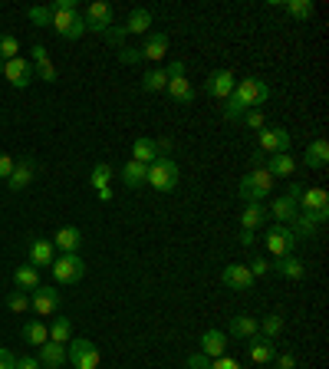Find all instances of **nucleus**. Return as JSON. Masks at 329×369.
<instances>
[{"label": "nucleus", "mask_w": 329, "mask_h": 369, "mask_svg": "<svg viewBox=\"0 0 329 369\" xmlns=\"http://www.w3.org/2000/svg\"><path fill=\"white\" fill-rule=\"evenodd\" d=\"M273 185H277V179L264 165H257L253 172H247L241 179V198L244 202H264L267 195L273 191Z\"/></svg>", "instance_id": "obj_1"}, {"label": "nucleus", "mask_w": 329, "mask_h": 369, "mask_svg": "<svg viewBox=\"0 0 329 369\" xmlns=\"http://www.w3.org/2000/svg\"><path fill=\"white\" fill-rule=\"evenodd\" d=\"M178 179H181V172H178L175 158H155L152 165H149V175H145V181H149L155 191H175Z\"/></svg>", "instance_id": "obj_2"}, {"label": "nucleus", "mask_w": 329, "mask_h": 369, "mask_svg": "<svg viewBox=\"0 0 329 369\" xmlns=\"http://www.w3.org/2000/svg\"><path fill=\"white\" fill-rule=\"evenodd\" d=\"M230 96L241 102L244 109H260V106L267 102V96H270V90H267L264 79L247 76V79H237V86H234V92H230Z\"/></svg>", "instance_id": "obj_3"}, {"label": "nucleus", "mask_w": 329, "mask_h": 369, "mask_svg": "<svg viewBox=\"0 0 329 369\" xmlns=\"http://www.w3.org/2000/svg\"><path fill=\"white\" fill-rule=\"evenodd\" d=\"M300 191H303V185H290L287 188V195H280V198H273V204L267 208V215L277 218V224H290L293 218L300 215Z\"/></svg>", "instance_id": "obj_4"}, {"label": "nucleus", "mask_w": 329, "mask_h": 369, "mask_svg": "<svg viewBox=\"0 0 329 369\" xmlns=\"http://www.w3.org/2000/svg\"><path fill=\"white\" fill-rule=\"evenodd\" d=\"M257 149L260 155H280V152H290V132L283 126H267L257 132Z\"/></svg>", "instance_id": "obj_5"}, {"label": "nucleus", "mask_w": 329, "mask_h": 369, "mask_svg": "<svg viewBox=\"0 0 329 369\" xmlns=\"http://www.w3.org/2000/svg\"><path fill=\"white\" fill-rule=\"evenodd\" d=\"M50 270H53V280H56V284H76V280H83V274H86V264H83L79 254H60L50 264Z\"/></svg>", "instance_id": "obj_6"}, {"label": "nucleus", "mask_w": 329, "mask_h": 369, "mask_svg": "<svg viewBox=\"0 0 329 369\" xmlns=\"http://www.w3.org/2000/svg\"><path fill=\"white\" fill-rule=\"evenodd\" d=\"M69 350H66V363H73V369H99V350L89 343V340H69Z\"/></svg>", "instance_id": "obj_7"}, {"label": "nucleus", "mask_w": 329, "mask_h": 369, "mask_svg": "<svg viewBox=\"0 0 329 369\" xmlns=\"http://www.w3.org/2000/svg\"><path fill=\"white\" fill-rule=\"evenodd\" d=\"M115 20V10L106 3V0H92L86 7V13H83V24H86V33L92 30V33H106L109 26H112Z\"/></svg>", "instance_id": "obj_8"}, {"label": "nucleus", "mask_w": 329, "mask_h": 369, "mask_svg": "<svg viewBox=\"0 0 329 369\" xmlns=\"http://www.w3.org/2000/svg\"><path fill=\"white\" fill-rule=\"evenodd\" d=\"M264 244H267V251H270L273 257H287V254H293L296 238H293V231L287 228V224H273V228L264 234Z\"/></svg>", "instance_id": "obj_9"}, {"label": "nucleus", "mask_w": 329, "mask_h": 369, "mask_svg": "<svg viewBox=\"0 0 329 369\" xmlns=\"http://www.w3.org/2000/svg\"><path fill=\"white\" fill-rule=\"evenodd\" d=\"M296 204H300V211H303V215H313V218H319V221H326V218H329V195H326V188H303Z\"/></svg>", "instance_id": "obj_10"}, {"label": "nucleus", "mask_w": 329, "mask_h": 369, "mask_svg": "<svg viewBox=\"0 0 329 369\" xmlns=\"http://www.w3.org/2000/svg\"><path fill=\"white\" fill-rule=\"evenodd\" d=\"M234 86H237V76H234L230 69H214L211 76L204 79V92H208L211 99H230Z\"/></svg>", "instance_id": "obj_11"}, {"label": "nucleus", "mask_w": 329, "mask_h": 369, "mask_svg": "<svg viewBox=\"0 0 329 369\" xmlns=\"http://www.w3.org/2000/svg\"><path fill=\"white\" fill-rule=\"evenodd\" d=\"M3 76H7V83L10 86H17V90H26L30 83H33V63L30 60H24V56H17V60H7L3 63Z\"/></svg>", "instance_id": "obj_12"}, {"label": "nucleus", "mask_w": 329, "mask_h": 369, "mask_svg": "<svg viewBox=\"0 0 329 369\" xmlns=\"http://www.w3.org/2000/svg\"><path fill=\"white\" fill-rule=\"evenodd\" d=\"M53 30L60 33L63 40H79L86 33V24H83V17L79 10H69V13H53Z\"/></svg>", "instance_id": "obj_13"}, {"label": "nucleus", "mask_w": 329, "mask_h": 369, "mask_svg": "<svg viewBox=\"0 0 329 369\" xmlns=\"http://www.w3.org/2000/svg\"><path fill=\"white\" fill-rule=\"evenodd\" d=\"M33 175H37V162L30 158V155H24L20 162H13V172L10 179H7V188L10 191H24L30 181H33Z\"/></svg>", "instance_id": "obj_14"}, {"label": "nucleus", "mask_w": 329, "mask_h": 369, "mask_svg": "<svg viewBox=\"0 0 329 369\" xmlns=\"http://www.w3.org/2000/svg\"><path fill=\"white\" fill-rule=\"evenodd\" d=\"M221 284L230 287V290H251L253 277H251V270H247V264H228V268L221 270Z\"/></svg>", "instance_id": "obj_15"}, {"label": "nucleus", "mask_w": 329, "mask_h": 369, "mask_svg": "<svg viewBox=\"0 0 329 369\" xmlns=\"http://www.w3.org/2000/svg\"><path fill=\"white\" fill-rule=\"evenodd\" d=\"M30 306L37 310L40 317H50V313H56V306H60V290L40 284L37 290H33V297H30Z\"/></svg>", "instance_id": "obj_16"}, {"label": "nucleus", "mask_w": 329, "mask_h": 369, "mask_svg": "<svg viewBox=\"0 0 329 369\" xmlns=\"http://www.w3.org/2000/svg\"><path fill=\"white\" fill-rule=\"evenodd\" d=\"M26 254H30V264L40 270V268H50L53 261H56V247H53V241H47V238H37V241H30Z\"/></svg>", "instance_id": "obj_17"}, {"label": "nucleus", "mask_w": 329, "mask_h": 369, "mask_svg": "<svg viewBox=\"0 0 329 369\" xmlns=\"http://www.w3.org/2000/svg\"><path fill=\"white\" fill-rule=\"evenodd\" d=\"M260 165L273 175V179H290L293 172H296V158H293L290 152H280V155H270V158H264Z\"/></svg>", "instance_id": "obj_18"}, {"label": "nucleus", "mask_w": 329, "mask_h": 369, "mask_svg": "<svg viewBox=\"0 0 329 369\" xmlns=\"http://www.w3.org/2000/svg\"><path fill=\"white\" fill-rule=\"evenodd\" d=\"M198 353H204L208 359L224 356V353H228V333H221V330H204L201 350H198Z\"/></svg>", "instance_id": "obj_19"}, {"label": "nucleus", "mask_w": 329, "mask_h": 369, "mask_svg": "<svg viewBox=\"0 0 329 369\" xmlns=\"http://www.w3.org/2000/svg\"><path fill=\"white\" fill-rule=\"evenodd\" d=\"M247 356L253 359V363H273V356H277V346H273V340H267V336H251V346H247Z\"/></svg>", "instance_id": "obj_20"}, {"label": "nucleus", "mask_w": 329, "mask_h": 369, "mask_svg": "<svg viewBox=\"0 0 329 369\" xmlns=\"http://www.w3.org/2000/svg\"><path fill=\"white\" fill-rule=\"evenodd\" d=\"M270 270H273V274H280V277H287V280H303V274H306L303 261H300V257H293V254L277 257V261L270 264Z\"/></svg>", "instance_id": "obj_21"}, {"label": "nucleus", "mask_w": 329, "mask_h": 369, "mask_svg": "<svg viewBox=\"0 0 329 369\" xmlns=\"http://www.w3.org/2000/svg\"><path fill=\"white\" fill-rule=\"evenodd\" d=\"M142 60H152V63H158V60H164L168 56V33H149L145 37V47H142Z\"/></svg>", "instance_id": "obj_22"}, {"label": "nucleus", "mask_w": 329, "mask_h": 369, "mask_svg": "<svg viewBox=\"0 0 329 369\" xmlns=\"http://www.w3.org/2000/svg\"><path fill=\"white\" fill-rule=\"evenodd\" d=\"M319 224H323L319 218L303 215V211H300V215L293 218V221L287 224V228L293 231V238H296V241H303V238H317V234H319Z\"/></svg>", "instance_id": "obj_23"}, {"label": "nucleus", "mask_w": 329, "mask_h": 369, "mask_svg": "<svg viewBox=\"0 0 329 369\" xmlns=\"http://www.w3.org/2000/svg\"><path fill=\"white\" fill-rule=\"evenodd\" d=\"M79 244H83V234H79V228H73V224H66V228H60L53 234V247H60L63 254H76Z\"/></svg>", "instance_id": "obj_24"}, {"label": "nucleus", "mask_w": 329, "mask_h": 369, "mask_svg": "<svg viewBox=\"0 0 329 369\" xmlns=\"http://www.w3.org/2000/svg\"><path fill=\"white\" fill-rule=\"evenodd\" d=\"M40 366L43 369H60V366H66V346H60V343H47L40 346Z\"/></svg>", "instance_id": "obj_25"}, {"label": "nucleus", "mask_w": 329, "mask_h": 369, "mask_svg": "<svg viewBox=\"0 0 329 369\" xmlns=\"http://www.w3.org/2000/svg\"><path fill=\"white\" fill-rule=\"evenodd\" d=\"M329 162V142L326 139H313L306 145V155H303V165L306 168H326Z\"/></svg>", "instance_id": "obj_26"}, {"label": "nucleus", "mask_w": 329, "mask_h": 369, "mask_svg": "<svg viewBox=\"0 0 329 369\" xmlns=\"http://www.w3.org/2000/svg\"><path fill=\"white\" fill-rule=\"evenodd\" d=\"M267 221V208L260 202H247V208L241 211V231H257L264 228Z\"/></svg>", "instance_id": "obj_27"}, {"label": "nucleus", "mask_w": 329, "mask_h": 369, "mask_svg": "<svg viewBox=\"0 0 329 369\" xmlns=\"http://www.w3.org/2000/svg\"><path fill=\"white\" fill-rule=\"evenodd\" d=\"M145 175H149V165H142V162H132V158H128L126 165L119 168V179L126 181L128 188H142V185H145Z\"/></svg>", "instance_id": "obj_28"}, {"label": "nucleus", "mask_w": 329, "mask_h": 369, "mask_svg": "<svg viewBox=\"0 0 329 369\" xmlns=\"http://www.w3.org/2000/svg\"><path fill=\"white\" fill-rule=\"evenodd\" d=\"M33 73H37L40 79H47V83H56V66L50 63V56H47V50H43V47H33Z\"/></svg>", "instance_id": "obj_29"}, {"label": "nucleus", "mask_w": 329, "mask_h": 369, "mask_svg": "<svg viewBox=\"0 0 329 369\" xmlns=\"http://www.w3.org/2000/svg\"><path fill=\"white\" fill-rule=\"evenodd\" d=\"M152 158H158V152H155V139H149V136H139V139L132 142V162L152 165Z\"/></svg>", "instance_id": "obj_30"}, {"label": "nucleus", "mask_w": 329, "mask_h": 369, "mask_svg": "<svg viewBox=\"0 0 329 369\" xmlns=\"http://www.w3.org/2000/svg\"><path fill=\"white\" fill-rule=\"evenodd\" d=\"M20 333H24L26 343H33V346H43L47 340H50V327L40 323V320H26L24 327H20Z\"/></svg>", "instance_id": "obj_31"}, {"label": "nucleus", "mask_w": 329, "mask_h": 369, "mask_svg": "<svg viewBox=\"0 0 329 369\" xmlns=\"http://www.w3.org/2000/svg\"><path fill=\"white\" fill-rule=\"evenodd\" d=\"M13 284L20 287V290H37L40 287V270L33 264H20V268L13 270Z\"/></svg>", "instance_id": "obj_32"}, {"label": "nucleus", "mask_w": 329, "mask_h": 369, "mask_svg": "<svg viewBox=\"0 0 329 369\" xmlns=\"http://www.w3.org/2000/svg\"><path fill=\"white\" fill-rule=\"evenodd\" d=\"M164 92L171 96V99H178V102H194V86H191L185 76H178V79H168V86H164Z\"/></svg>", "instance_id": "obj_33"}, {"label": "nucleus", "mask_w": 329, "mask_h": 369, "mask_svg": "<svg viewBox=\"0 0 329 369\" xmlns=\"http://www.w3.org/2000/svg\"><path fill=\"white\" fill-rule=\"evenodd\" d=\"M149 26H152V10H145V7H135V10L128 13L126 33H149Z\"/></svg>", "instance_id": "obj_34"}, {"label": "nucleus", "mask_w": 329, "mask_h": 369, "mask_svg": "<svg viewBox=\"0 0 329 369\" xmlns=\"http://www.w3.org/2000/svg\"><path fill=\"white\" fill-rule=\"evenodd\" d=\"M230 333H234V336H241V340H251V336H257V317H247V313H237V317H230Z\"/></svg>", "instance_id": "obj_35"}, {"label": "nucleus", "mask_w": 329, "mask_h": 369, "mask_svg": "<svg viewBox=\"0 0 329 369\" xmlns=\"http://www.w3.org/2000/svg\"><path fill=\"white\" fill-rule=\"evenodd\" d=\"M257 333L267 336V340H277L280 333H283V317H280V313H267V317L257 323Z\"/></svg>", "instance_id": "obj_36"}, {"label": "nucleus", "mask_w": 329, "mask_h": 369, "mask_svg": "<svg viewBox=\"0 0 329 369\" xmlns=\"http://www.w3.org/2000/svg\"><path fill=\"white\" fill-rule=\"evenodd\" d=\"M69 340H73V323H69L66 317H60V320H56V323L50 327V343L66 346Z\"/></svg>", "instance_id": "obj_37"}, {"label": "nucleus", "mask_w": 329, "mask_h": 369, "mask_svg": "<svg viewBox=\"0 0 329 369\" xmlns=\"http://www.w3.org/2000/svg\"><path fill=\"white\" fill-rule=\"evenodd\" d=\"M283 10L290 13V17H296V20H310L317 7H313V0H287V3H283Z\"/></svg>", "instance_id": "obj_38"}, {"label": "nucleus", "mask_w": 329, "mask_h": 369, "mask_svg": "<svg viewBox=\"0 0 329 369\" xmlns=\"http://www.w3.org/2000/svg\"><path fill=\"white\" fill-rule=\"evenodd\" d=\"M168 86V76H164V69H149L145 76H142V90L145 92H162Z\"/></svg>", "instance_id": "obj_39"}, {"label": "nucleus", "mask_w": 329, "mask_h": 369, "mask_svg": "<svg viewBox=\"0 0 329 369\" xmlns=\"http://www.w3.org/2000/svg\"><path fill=\"white\" fill-rule=\"evenodd\" d=\"M112 181V165H106V162H99V165H92V175H89V185L99 191V188H106Z\"/></svg>", "instance_id": "obj_40"}, {"label": "nucleus", "mask_w": 329, "mask_h": 369, "mask_svg": "<svg viewBox=\"0 0 329 369\" xmlns=\"http://www.w3.org/2000/svg\"><path fill=\"white\" fill-rule=\"evenodd\" d=\"M20 56V40L13 33H0V60H17Z\"/></svg>", "instance_id": "obj_41"}, {"label": "nucleus", "mask_w": 329, "mask_h": 369, "mask_svg": "<svg viewBox=\"0 0 329 369\" xmlns=\"http://www.w3.org/2000/svg\"><path fill=\"white\" fill-rule=\"evenodd\" d=\"M26 17H30L37 26H50L53 24V10H50V7H30Z\"/></svg>", "instance_id": "obj_42"}, {"label": "nucleus", "mask_w": 329, "mask_h": 369, "mask_svg": "<svg viewBox=\"0 0 329 369\" xmlns=\"http://www.w3.org/2000/svg\"><path fill=\"white\" fill-rule=\"evenodd\" d=\"M7 306H10L13 313H26V310H30V297L20 290H13L10 297H7Z\"/></svg>", "instance_id": "obj_43"}, {"label": "nucleus", "mask_w": 329, "mask_h": 369, "mask_svg": "<svg viewBox=\"0 0 329 369\" xmlns=\"http://www.w3.org/2000/svg\"><path fill=\"white\" fill-rule=\"evenodd\" d=\"M224 102H228V106H224V119H228V122H241L247 109H244V106L234 99V96H230V99H224Z\"/></svg>", "instance_id": "obj_44"}, {"label": "nucleus", "mask_w": 329, "mask_h": 369, "mask_svg": "<svg viewBox=\"0 0 329 369\" xmlns=\"http://www.w3.org/2000/svg\"><path fill=\"white\" fill-rule=\"evenodd\" d=\"M241 122H244V126H251V129H257V132H260V129H267V115L260 113V109H247Z\"/></svg>", "instance_id": "obj_45"}, {"label": "nucleus", "mask_w": 329, "mask_h": 369, "mask_svg": "<svg viewBox=\"0 0 329 369\" xmlns=\"http://www.w3.org/2000/svg\"><path fill=\"white\" fill-rule=\"evenodd\" d=\"M247 270H251L253 280H257V277H267V274H270V261H267V257H253L251 264H247Z\"/></svg>", "instance_id": "obj_46"}, {"label": "nucleus", "mask_w": 329, "mask_h": 369, "mask_svg": "<svg viewBox=\"0 0 329 369\" xmlns=\"http://www.w3.org/2000/svg\"><path fill=\"white\" fill-rule=\"evenodd\" d=\"M139 60H142V53L135 50V47H122V50H119V63L132 66V63H139Z\"/></svg>", "instance_id": "obj_47"}, {"label": "nucleus", "mask_w": 329, "mask_h": 369, "mask_svg": "<svg viewBox=\"0 0 329 369\" xmlns=\"http://www.w3.org/2000/svg\"><path fill=\"white\" fill-rule=\"evenodd\" d=\"M273 363H277V369H296V356L293 353H277Z\"/></svg>", "instance_id": "obj_48"}, {"label": "nucleus", "mask_w": 329, "mask_h": 369, "mask_svg": "<svg viewBox=\"0 0 329 369\" xmlns=\"http://www.w3.org/2000/svg\"><path fill=\"white\" fill-rule=\"evenodd\" d=\"M164 76H168V79H178V76H185V63H181V60H171V63L164 66Z\"/></svg>", "instance_id": "obj_49"}, {"label": "nucleus", "mask_w": 329, "mask_h": 369, "mask_svg": "<svg viewBox=\"0 0 329 369\" xmlns=\"http://www.w3.org/2000/svg\"><path fill=\"white\" fill-rule=\"evenodd\" d=\"M13 162H17V158H10V155H7V152H0V179H10Z\"/></svg>", "instance_id": "obj_50"}, {"label": "nucleus", "mask_w": 329, "mask_h": 369, "mask_svg": "<svg viewBox=\"0 0 329 369\" xmlns=\"http://www.w3.org/2000/svg\"><path fill=\"white\" fill-rule=\"evenodd\" d=\"M188 369H211V359L204 353H194V356H188Z\"/></svg>", "instance_id": "obj_51"}, {"label": "nucleus", "mask_w": 329, "mask_h": 369, "mask_svg": "<svg viewBox=\"0 0 329 369\" xmlns=\"http://www.w3.org/2000/svg\"><path fill=\"white\" fill-rule=\"evenodd\" d=\"M211 369H241V363L230 359V356H217L214 363H211Z\"/></svg>", "instance_id": "obj_52"}, {"label": "nucleus", "mask_w": 329, "mask_h": 369, "mask_svg": "<svg viewBox=\"0 0 329 369\" xmlns=\"http://www.w3.org/2000/svg\"><path fill=\"white\" fill-rule=\"evenodd\" d=\"M0 369H17V356L10 350H0Z\"/></svg>", "instance_id": "obj_53"}, {"label": "nucleus", "mask_w": 329, "mask_h": 369, "mask_svg": "<svg viewBox=\"0 0 329 369\" xmlns=\"http://www.w3.org/2000/svg\"><path fill=\"white\" fill-rule=\"evenodd\" d=\"M171 149H175V142H171V139H155V152H162L164 158L171 155Z\"/></svg>", "instance_id": "obj_54"}, {"label": "nucleus", "mask_w": 329, "mask_h": 369, "mask_svg": "<svg viewBox=\"0 0 329 369\" xmlns=\"http://www.w3.org/2000/svg\"><path fill=\"white\" fill-rule=\"evenodd\" d=\"M17 369H43V366H40L37 356H20L17 359Z\"/></svg>", "instance_id": "obj_55"}, {"label": "nucleus", "mask_w": 329, "mask_h": 369, "mask_svg": "<svg viewBox=\"0 0 329 369\" xmlns=\"http://www.w3.org/2000/svg\"><path fill=\"white\" fill-rule=\"evenodd\" d=\"M96 195H99V202H106V204H109V202H112V198H115V191L109 188V185H106V188H99V191H96Z\"/></svg>", "instance_id": "obj_56"}, {"label": "nucleus", "mask_w": 329, "mask_h": 369, "mask_svg": "<svg viewBox=\"0 0 329 369\" xmlns=\"http://www.w3.org/2000/svg\"><path fill=\"white\" fill-rule=\"evenodd\" d=\"M253 241H257V231H241V244H247V247H251Z\"/></svg>", "instance_id": "obj_57"}, {"label": "nucleus", "mask_w": 329, "mask_h": 369, "mask_svg": "<svg viewBox=\"0 0 329 369\" xmlns=\"http://www.w3.org/2000/svg\"><path fill=\"white\" fill-rule=\"evenodd\" d=\"M3 63H7V60H0V73H3Z\"/></svg>", "instance_id": "obj_58"}]
</instances>
